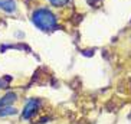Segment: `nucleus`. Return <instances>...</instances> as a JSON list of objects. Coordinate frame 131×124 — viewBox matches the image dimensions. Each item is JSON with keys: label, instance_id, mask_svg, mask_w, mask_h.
I'll return each instance as SVG.
<instances>
[{"label": "nucleus", "instance_id": "39448f33", "mask_svg": "<svg viewBox=\"0 0 131 124\" xmlns=\"http://www.w3.org/2000/svg\"><path fill=\"white\" fill-rule=\"evenodd\" d=\"M17 112V110L15 108V107H4V108H0V117H6V116H13V114H16Z\"/></svg>", "mask_w": 131, "mask_h": 124}, {"label": "nucleus", "instance_id": "0eeeda50", "mask_svg": "<svg viewBox=\"0 0 131 124\" xmlns=\"http://www.w3.org/2000/svg\"><path fill=\"white\" fill-rule=\"evenodd\" d=\"M9 79H10V78H7V77H6V78H3V79H0V88H3V87L6 85V82L9 81Z\"/></svg>", "mask_w": 131, "mask_h": 124}, {"label": "nucleus", "instance_id": "20e7f679", "mask_svg": "<svg viewBox=\"0 0 131 124\" xmlns=\"http://www.w3.org/2000/svg\"><path fill=\"white\" fill-rule=\"evenodd\" d=\"M0 9L7 13H13L16 10V2L15 0H0Z\"/></svg>", "mask_w": 131, "mask_h": 124}, {"label": "nucleus", "instance_id": "423d86ee", "mask_svg": "<svg viewBox=\"0 0 131 124\" xmlns=\"http://www.w3.org/2000/svg\"><path fill=\"white\" fill-rule=\"evenodd\" d=\"M50 4L52 6H55V7H62V6H65V4H68V2L69 0H49Z\"/></svg>", "mask_w": 131, "mask_h": 124}, {"label": "nucleus", "instance_id": "7ed1b4c3", "mask_svg": "<svg viewBox=\"0 0 131 124\" xmlns=\"http://www.w3.org/2000/svg\"><path fill=\"white\" fill-rule=\"evenodd\" d=\"M16 100H17V97H16V94H15V92H7L6 95H3V97L0 98V108L9 107V105L13 104Z\"/></svg>", "mask_w": 131, "mask_h": 124}, {"label": "nucleus", "instance_id": "f257e3e1", "mask_svg": "<svg viewBox=\"0 0 131 124\" xmlns=\"http://www.w3.org/2000/svg\"><path fill=\"white\" fill-rule=\"evenodd\" d=\"M32 23L42 32H52L56 29V16L49 9L39 7L32 13Z\"/></svg>", "mask_w": 131, "mask_h": 124}, {"label": "nucleus", "instance_id": "f03ea898", "mask_svg": "<svg viewBox=\"0 0 131 124\" xmlns=\"http://www.w3.org/2000/svg\"><path fill=\"white\" fill-rule=\"evenodd\" d=\"M39 107V100H36V98H32V100H29L26 102V105H25L23 111H22V117H23L25 120H27V118H30L32 114L38 110Z\"/></svg>", "mask_w": 131, "mask_h": 124}]
</instances>
